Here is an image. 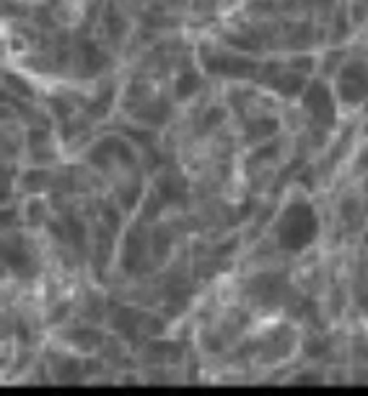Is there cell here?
Segmentation results:
<instances>
[{
  "label": "cell",
  "mask_w": 368,
  "mask_h": 396,
  "mask_svg": "<svg viewBox=\"0 0 368 396\" xmlns=\"http://www.w3.org/2000/svg\"><path fill=\"white\" fill-rule=\"evenodd\" d=\"M316 236H319V218L309 203L293 200L280 212V218L275 223V239L283 251L298 254V251L309 249L316 241Z\"/></svg>",
  "instance_id": "1"
},
{
  "label": "cell",
  "mask_w": 368,
  "mask_h": 396,
  "mask_svg": "<svg viewBox=\"0 0 368 396\" xmlns=\"http://www.w3.org/2000/svg\"><path fill=\"white\" fill-rule=\"evenodd\" d=\"M247 295L262 308H277L293 298V287L280 272H262L247 283Z\"/></svg>",
  "instance_id": "2"
},
{
  "label": "cell",
  "mask_w": 368,
  "mask_h": 396,
  "mask_svg": "<svg viewBox=\"0 0 368 396\" xmlns=\"http://www.w3.org/2000/svg\"><path fill=\"white\" fill-rule=\"evenodd\" d=\"M3 259H6V267L13 272V277H19V280H34L37 277L39 262L31 251V244L24 236H13L10 241H6Z\"/></svg>",
  "instance_id": "3"
},
{
  "label": "cell",
  "mask_w": 368,
  "mask_h": 396,
  "mask_svg": "<svg viewBox=\"0 0 368 396\" xmlns=\"http://www.w3.org/2000/svg\"><path fill=\"white\" fill-rule=\"evenodd\" d=\"M340 96L345 104H358L368 96V68L366 63H350L340 73Z\"/></svg>",
  "instance_id": "4"
},
{
  "label": "cell",
  "mask_w": 368,
  "mask_h": 396,
  "mask_svg": "<svg viewBox=\"0 0 368 396\" xmlns=\"http://www.w3.org/2000/svg\"><path fill=\"white\" fill-rule=\"evenodd\" d=\"M205 70L213 75H233V78H247V75L254 73V65L249 60H241V57L233 55H215V52H205L203 57Z\"/></svg>",
  "instance_id": "5"
},
{
  "label": "cell",
  "mask_w": 368,
  "mask_h": 396,
  "mask_svg": "<svg viewBox=\"0 0 368 396\" xmlns=\"http://www.w3.org/2000/svg\"><path fill=\"white\" fill-rule=\"evenodd\" d=\"M143 259H146V233L138 223L128 230L125 236V246H122V269L128 275H135L143 267Z\"/></svg>",
  "instance_id": "6"
},
{
  "label": "cell",
  "mask_w": 368,
  "mask_h": 396,
  "mask_svg": "<svg viewBox=\"0 0 368 396\" xmlns=\"http://www.w3.org/2000/svg\"><path fill=\"white\" fill-rule=\"evenodd\" d=\"M156 194L166 205H187L190 203V187L187 179L176 171H166L156 179Z\"/></svg>",
  "instance_id": "7"
},
{
  "label": "cell",
  "mask_w": 368,
  "mask_h": 396,
  "mask_svg": "<svg viewBox=\"0 0 368 396\" xmlns=\"http://www.w3.org/2000/svg\"><path fill=\"white\" fill-rule=\"evenodd\" d=\"M304 109H309L316 117V122H322L330 127L335 122V106H332V96L322 84H312L309 91L304 93Z\"/></svg>",
  "instance_id": "8"
},
{
  "label": "cell",
  "mask_w": 368,
  "mask_h": 396,
  "mask_svg": "<svg viewBox=\"0 0 368 396\" xmlns=\"http://www.w3.org/2000/svg\"><path fill=\"white\" fill-rule=\"evenodd\" d=\"M114 158H120L125 164H132V150H130V145L117 138H104L102 143L89 153V161L96 164L99 168H107Z\"/></svg>",
  "instance_id": "9"
},
{
  "label": "cell",
  "mask_w": 368,
  "mask_h": 396,
  "mask_svg": "<svg viewBox=\"0 0 368 396\" xmlns=\"http://www.w3.org/2000/svg\"><path fill=\"white\" fill-rule=\"evenodd\" d=\"M78 63H81V75L93 78V75H99L107 68L109 57L104 55L93 42H81V47H78Z\"/></svg>",
  "instance_id": "10"
},
{
  "label": "cell",
  "mask_w": 368,
  "mask_h": 396,
  "mask_svg": "<svg viewBox=\"0 0 368 396\" xmlns=\"http://www.w3.org/2000/svg\"><path fill=\"white\" fill-rule=\"evenodd\" d=\"M174 91H176V99H179V102L192 99L194 93L200 91V75L194 73V70H184V73H179Z\"/></svg>",
  "instance_id": "11"
},
{
  "label": "cell",
  "mask_w": 368,
  "mask_h": 396,
  "mask_svg": "<svg viewBox=\"0 0 368 396\" xmlns=\"http://www.w3.org/2000/svg\"><path fill=\"white\" fill-rule=\"evenodd\" d=\"M140 322H143V316H140L138 311H132V308H120V311H117V316H114V329L132 340V337H135V332H138Z\"/></svg>",
  "instance_id": "12"
},
{
  "label": "cell",
  "mask_w": 368,
  "mask_h": 396,
  "mask_svg": "<svg viewBox=\"0 0 368 396\" xmlns=\"http://www.w3.org/2000/svg\"><path fill=\"white\" fill-rule=\"evenodd\" d=\"M277 132V120H254L247 125V143H257V140L267 138V135H273Z\"/></svg>",
  "instance_id": "13"
},
{
  "label": "cell",
  "mask_w": 368,
  "mask_h": 396,
  "mask_svg": "<svg viewBox=\"0 0 368 396\" xmlns=\"http://www.w3.org/2000/svg\"><path fill=\"white\" fill-rule=\"evenodd\" d=\"M68 228H65V239L73 244L75 249L83 251L86 249V228H83V223L75 218V215H68V223H65Z\"/></svg>",
  "instance_id": "14"
},
{
  "label": "cell",
  "mask_w": 368,
  "mask_h": 396,
  "mask_svg": "<svg viewBox=\"0 0 368 396\" xmlns=\"http://www.w3.org/2000/svg\"><path fill=\"white\" fill-rule=\"evenodd\" d=\"M169 246H171V230L166 228V225H158L156 230H153V257L161 262V259H166V254H169Z\"/></svg>",
  "instance_id": "15"
},
{
  "label": "cell",
  "mask_w": 368,
  "mask_h": 396,
  "mask_svg": "<svg viewBox=\"0 0 368 396\" xmlns=\"http://www.w3.org/2000/svg\"><path fill=\"white\" fill-rule=\"evenodd\" d=\"M99 334L93 332V329H78L75 334H68V342L70 344H75L78 350H93L96 344H99Z\"/></svg>",
  "instance_id": "16"
},
{
  "label": "cell",
  "mask_w": 368,
  "mask_h": 396,
  "mask_svg": "<svg viewBox=\"0 0 368 396\" xmlns=\"http://www.w3.org/2000/svg\"><path fill=\"white\" fill-rule=\"evenodd\" d=\"M273 86H275L283 96H293V93H298L304 88V78H301V75H280Z\"/></svg>",
  "instance_id": "17"
},
{
  "label": "cell",
  "mask_w": 368,
  "mask_h": 396,
  "mask_svg": "<svg viewBox=\"0 0 368 396\" xmlns=\"http://www.w3.org/2000/svg\"><path fill=\"white\" fill-rule=\"evenodd\" d=\"M164 205H166V203L161 200V197H158L156 192L151 194L146 203H143V221H156L158 212L164 210Z\"/></svg>",
  "instance_id": "18"
},
{
  "label": "cell",
  "mask_w": 368,
  "mask_h": 396,
  "mask_svg": "<svg viewBox=\"0 0 368 396\" xmlns=\"http://www.w3.org/2000/svg\"><path fill=\"white\" fill-rule=\"evenodd\" d=\"M107 29H109V37H120L122 29H125V24H122V16L120 13H114V8L109 6V10H107Z\"/></svg>",
  "instance_id": "19"
},
{
  "label": "cell",
  "mask_w": 368,
  "mask_h": 396,
  "mask_svg": "<svg viewBox=\"0 0 368 396\" xmlns=\"http://www.w3.org/2000/svg\"><path fill=\"white\" fill-rule=\"evenodd\" d=\"M47 179H49L47 171H29V174L24 176V184H26L29 189H42V184H47Z\"/></svg>",
  "instance_id": "20"
},
{
  "label": "cell",
  "mask_w": 368,
  "mask_h": 396,
  "mask_svg": "<svg viewBox=\"0 0 368 396\" xmlns=\"http://www.w3.org/2000/svg\"><path fill=\"white\" fill-rule=\"evenodd\" d=\"M138 194H140V182H135V184H130L128 189H122L120 192V203L130 210V207L135 205V200H138Z\"/></svg>",
  "instance_id": "21"
},
{
  "label": "cell",
  "mask_w": 368,
  "mask_h": 396,
  "mask_svg": "<svg viewBox=\"0 0 368 396\" xmlns=\"http://www.w3.org/2000/svg\"><path fill=\"white\" fill-rule=\"evenodd\" d=\"M102 215L107 218V223H109V230H117V228H120V212L114 210L112 205H104V207H102Z\"/></svg>",
  "instance_id": "22"
},
{
  "label": "cell",
  "mask_w": 368,
  "mask_h": 396,
  "mask_svg": "<svg viewBox=\"0 0 368 396\" xmlns=\"http://www.w3.org/2000/svg\"><path fill=\"white\" fill-rule=\"evenodd\" d=\"M277 153V145H267V148H259L254 156L249 158V164H257V161H265V158H273Z\"/></svg>",
  "instance_id": "23"
},
{
  "label": "cell",
  "mask_w": 368,
  "mask_h": 396,
  "mask_svg": "<svg viewBox=\"0 0 368 396\" xmlns=\"http://www.w3.org/2000/svg\"><path fill=\"white\" fill-rule=\"evenodd\" d=\"M47 138H49L47 129H31V132H29V143H31V148H39V143H45Z\"/></svg>",
  "instance_id": "24"
},
{
  "label": "cell",
  "mask_w": 368,
  "mask_h": 396,
  "mask_svg": "<svg viewBox=\"0 0 368 396\" xmlns=\"http://www.w3.org/2000/svg\"><path fill=\"white\" fill-rule=\"evenodd\" d=\"M223 120V111L221 109H210V114H208V117H205V129H210V127H215V125H218V122Z\"/></svg>",
  "instance_id": "25"
},
{
  "label": "cell",
  "mask_w": 368,
  "mask_h": 396,
  "mask_svg": "<svg viewBox=\"0 0 368 396\" xmlns=\"http://www.w3.org/2000/svg\"><path fill=\"white\" fill-rule=\"evenodd\" d=\"M29 221H42V205L39 203H31L29 205Z\"/></svg>",
  "instance_id": "26"
},
{
  "label": "cell",
  "mask_w": 368,
  "mask_h": 396,
  "mask_svg": "<svg viewBox=\"0 0 368 396\" xmlns=\"http://www.w3.org/2000/svg\"><path fill=\"white\" fill-rule=\"evenodd\" d=\"M363 244H366V246H368V233H366V236H363Z\"/></svg>",
  "instance_id": "27"
}]
</instances>
